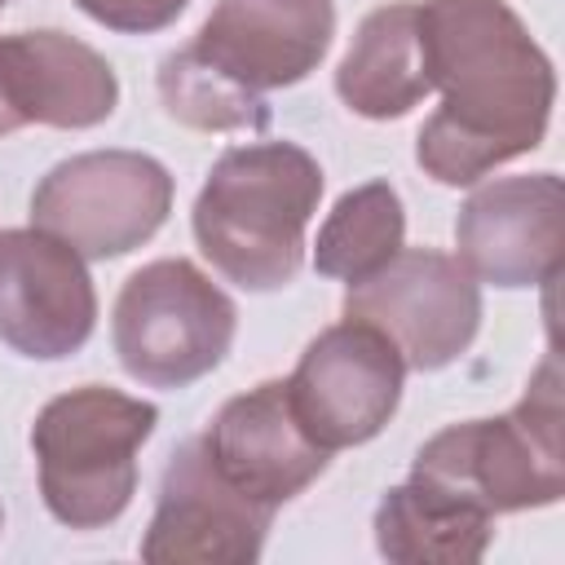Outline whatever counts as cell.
<instances>
[{
    "instance_id": "cell-10",
    "label": "cell",
    "mask_w": 565,
    "mask_h": 565,
    "mask_svg": "<svg viewBox=\"0 0 565 565\" xmlns=\"http://www.w3.org/2000/svg\"><path fill=\"white\" fill-rule=\"evenodd\" d=\"M274 508L238 494L207 459L203 441L190 437L168 455L159 503L141 539L146 561H199V565H247L260 556Z\"/></svg>"
},
{
    "instance_id": "cell-11",
    "label": "cell",
    "mask_w": 565,
    "mask_h": 565,
    "mask_svg": "<svg viewBox=\"0 0 565 565\" xmlns=\"http://www.w3.org/2000/svg\"><path fill=\"white\" fill-rule=\"evenodd\" d=\"M561 177H499L477 185L455 216L459 265L477 282L539 287L561 269Z\"/></svg>"
},
{
    "instance_id": "cell-20",
    "label": "cell",
    "mask_w": 565,
    "mask_h": 565,
    "mask_svg": "<svg viewBox=\"0 0 565 565\" xmlns=\"http://www.w3.org/2000/svg\"><path fill=\"white\" fill-rule=\"evenodd\" d=\"M4 4H9V0H0V9H4Z\"/></svg>"
},
{
    "instance_id": "cell-3",
    "label": "cell",
    "mask_w": 565,
    "mask_h": 565,
    "mask_svg": "<svg viewBox=\"0 0 565 565\" xmlns=\"http://www.w3.org/2000/svg\"><path fill=\"white\" fill-rule=\"evenodd\" d=\"M561 362L547 353L525 384V397L499 419L450 424L428 437L411 477L494 512L547 508L565 494V402Z\"/></svg>"
},
{
    "instance_id": "cell-16",
    "label": "cell",
    "mask_w": 565,
    "mask_h": 565,
    "mask_svg": "<svg viewBox=\"0 0 565 565\" xmlns=\"http://www.w3.org/2000/svg\"><path fill=\"white\" fill-rule=\"evenodd\" d=\"M494 516L419 477L393 486L375 508V547L397 565H472L486 556Z\"/></svg>"
},
{
    "instance_id": "cell-1",
    "label": "cell",
    "mask_w": 565,
    "mask_h": 565,
    "mask_svg": "<svg viewBox=\"0 0 565 565\" xmlns=\"http://www.w3.org/2000/svg\"><path fill=\"white\" fill-rule=\"evenodd\" d=\"M419 49L428 84L441 93L415 141L433 181L472 185L543 141L556 71L503 0H424Z\"/></svg>"
},
{
    "instance_id": "cell-15",
    "label": "cell",
    "mask_w": 565,
    "mask_h": 565,
    "mask_svg": "<svg viewBox=\"0 0 565 565\" xmlns=\"http://www.w3.org/2000/svg\"><path fill=\"white\" fill-rule=\"evenodd\" d=\"M335 93L362 119H397L433 93L419 49V4L393 0L362 18L335 71Z\"/></svg>"
},
{
    "instance_id": "cell-14",
    "label": "cell",
    "mask_w": 565,
    "mask_h": 565,
    "mask_svg": "<svg viewBox=\"0 0 565 565\" xmlns=\"http://www.w3.org/2000/svg\"><path fill=\"white\" fill-rule=\"evenodd\" d=\"M335 35L331 0H216L194 53L252 93L300 84Z\"/></svg>"
},
{
    "instance_id": "cell-9",
    "label": "cell",
    "mask_w": 565,
    "mask_h": 565,
    "mask_svg": "<svg viewBox=\"0 0 565 565\" xmlns=\"http://www.w3.org/2000/svg\"><path fill=\"white\" fill-rule=\"evenodd\" d=\"M97 327L84 256L44 230H0V340L40 362L71 358Z\"/></svg>"
},
{
    "instance_id": "cell-19",
    "label": "cell",
    "mask_w": 565,
    "mask_h": 565,
    "mask_svg": "<svg viewBox=\"0 0 565 565\" xmlns=\"http://www.w3.org/2000/svg\"><path fill=\"white\" fill-rule=\"evenodd\" d=\"M93 22L110 26V31H128V35H146V31H163L168 22H177V13L190 0H75Z\"/></svg>"
},
{
    "instance_id": "cell-5",
    "label": "cell",
    "mask_w": 565,
    "mask_h": 565,
    "mask_svg": "<svg viewBox=\"0 0 565 565\" xmlns=\"http://www.w3.org/2000/svg\"><path fill=\"white\" fill-rule=\"evenodd\" d=\"M234 300L190 260L141 265L115 300V353L150 388H185L221 366L234 344Z\"/></svg>"
},
{
    "instance_id": "cell-8",
    "label": "cell",
    "mask_w": 565,
    "mask_h": 565,
    "mask_svg": "<svg viewBox=\"0 0 565 565\" xmlns=\"http://www.w3.org/2000/svg\"><path fill=\"white\" fill-rule=\"evenodd\" d=\"M402 380L406 362L397 344L380 327L344 318L309 340L287 375V397L322 450H344L371 441L393 419Z\"/></svg>"
},
{
    "instance_id": "cell-7",
    "label": "cell",
    "mask_w": 565,
    "mask_h": 565,
    "mask_svg": "<svg viewBox=\"0 0 565 565\" xmlns=\"http://www.w3.org/2000/svg\"><path fill=\"white\" fill-rule=\"evenodd\" d=\"M344 318L380 327L411 371H441L481 327V282L459 256L402 247L375 274L349 282Z\"/></svg>"
},
{
    "instance_id": "cell-2",
    "label": "cell",
    "mask_w": 565,
    "mask_h": 565,
    "mask_svg": "<svg viewBox=\"0 0 565 565\" xmlns=\"http://www.w3.org/2000/svg\"><path fill=\"white\" fill-rule=\"evenodd\" d=\"M322 199V168L296 141L225 150L199 199V252L243 291H278L305 265V230Z\"/></svg>"
},
{
    "instance_id": "cell-13",
    "label": "cell",
    "mask_w": 565,
    "mask_h": 565,
    "mask_svg": "<svg viewBox=\"0 0 565 565\" xmlns=\"http://www.w3.org/2000/svg\"><path fill=\"white\" fill-rule=\"evenodd\" d=\"M119 79L110 62L66 31H18L0 40V128H93L110 119Z\"/></svg>"
},
{
    "instance_id": "cell-6",
    "label": "cell",
    "mask_w": 565,
    "mask_h": 565,
    "mask_svg": "<svg viewBox=\"0 0 565 565\" xmlns=\"http://www.w3.org/2000/svg\"><path fill=\"white\" fill-rule=\"evenodd\" d=\"M172 212V177L141 150H88L49 168L31 194V225L75 247L84 260H110L146 238Z\"/></svg>"
},
{
    "instance_id": "cell-18",
    "label": "cell",
    "mask_w": 565,
    "mask_h": 565,
    "mask_svg": "<svg viewBox=\"0 0 565 565\" xmlns=\"http://www.w3.org/2000/svg\"><path fill=\"white\" fill-rule=\"evenodd\" d=\"M159 97L177 124L203 128V132H234V128L260 132L269 124L265 97L243 88L225 71H216L207 57L194 53V44L159 62Z\"/></svg>"
},
{
    "instance_id": "cell-17",
    "label": "cell",
    "mask_w": 565,
    "mask_h": 565,
    "mask_svg": "<svg viewBox=\"0 0 565 565\" xmlns=\"http://www.w3.org/2000/svg\"><path fill=\"white\" fill-rule=\"evenodd\" d=\"M406 238V212L388 181H366L331 207V216L318 230L313 243V269L327 278L358 282L375 274L388 256L402 252Z\"/></svg>"
},
{
    "instance_id": "cell-12",
    "label": "cell",
    "mask_w": 565,
    "mask_h": 565,
    "mask_svg": "<svg viewBox=\"0 0 565 565\" xmlns=\"http://www.w3.org/2000/svg\"><path fill=\"white\" fill-rule=\"evenodd\" d=\"M199 441L238 494L274 512L313 486L331 459V450H322L296 419L287 380H265L252 393L230 397Z\"/></svg>"
},
{
    "instance_id": "cell-4",
    "label": "cell",
    "mask_w": 565,
    "mask_h": 565,
    "mask_svg": "<svg viewBox=\"0 0 565 565\" xmlns=\"http://www.w3.org/2000/svg\"><path fill=\"white\" fill-rule=\"evenodd\" d=\"M159 411L106 384L53 397L31 428L40 494L71 530L110 525L137 490V450L154 433Z\"/></svg>"
}]
</instances>
